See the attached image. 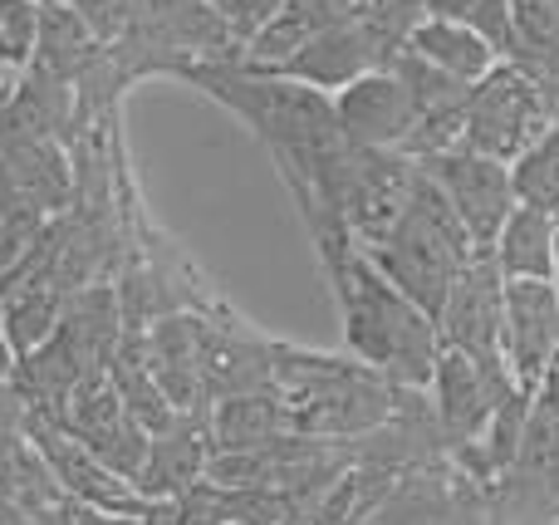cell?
<instances>
[{
    "label": "cell",
    "instance_id": "d6986e66",
    "mask_svg": "<svg viewBox=\"0 0 559 525\" xmlns=\"http://www.w3.org/2000/svg\"><path fill=\"white\" fill-rule=\"evenodd\" d=\"M423 5V15H447V20H466V10L476 5V0H417Z\"/></svg>",
    "mask_w": 559,
    "mask_h": 525
},
{
    "label": "cell",
    "instance_id": "7402d4cb",
    "mask_svg": "<svg viewBox=\"0 0 559 525\" xmlns=\"http://www.w3.org/2000/svg\"><path fill=\"white\" fill-rule=\"evenodd\" d=\"M555 285H559V231H555Z\"/></svg>",
    "mask_w": 559,
    "mask_h": 525
},
{
    "label": "cell",
    "instance_id": "6da1fadb",
    "mask_svg": "<svg viewBox=\"0 0 559 525\" xmlns=\"http://www.w3.org/2000/svg\"><path fill=\"white\" fill-rule=\"evenodd\" d=\"M334 290L338 320H344V344L358 363L378 369L397 389H427L432 363L442 354L437 324L423 305H413L354 241H338L319 251Z\"/></svg>",
    "mask_w": 559,
    "mask_h": 525
},
{
    "label": "cell",
    "instance_id": "ac0fdd59",
    "mask_svg": "<svg viewBox=\"0 0 559 525\" xmlns=\"http://www.w3.org/2000/svg\"><path fill=\"white\" fill-rule=\"evenodd\" d=\"M535 408L550 413V418H559V349H555V359L545 363L540 383H535Z\"/></svg>",
    "mask_w": 559,
    "mask_h": 525
},
{
    "label": "cell",
    "instance_id": "3957f363",
    "mask_svg": "<svg viewBox=\"0 0 559 525\" xmlns=\"http://www.w3.org/2000/svg\"><path fill=\"white\" fill-rule=\"evenodd\" d=\"M368 261L397 285L413 305H423L427 314H437L447 285L456 281L466 261L476 255L466 226L456 222L452 202L442 196V187L427 177V167H417L413 196H407L403 216L388 226V236L378 246H368Z\"/></svg>",
    "mask_w": 559,
    "mask_h": 525
},
{
    "label": "cell",
    "instance_id": "7c38bea8",
    "mask_svg": "<svg viewBox=\"0 0 559 525\" xmlns=\"http://www.w3.org/2000/svg\"><path fill=\"white\" fill-rule=\"evenodd\" d=\"M555 231L559 216L545 206L515 202L491 241V261L506 281H555Z\"/></svg>",
    "mask_w": 559,
    "mask_h": 525
},
{
    "label": "cell",
    "instance_id": "5bb4252c",
    "mask_svg": "<svg viewBox=\"0 0 559 525\" xmlns=\"http://www.w3.org/2000/svg\"><path fill=\"white\" fill-rule=\"evenodd\" d=\"M64 300H69L64 285H59L55 275H39V271H29L25 281L10 290L5 310H0V334H5V344H10V354H15V359L35 354L39 344L59 330Z\"/></svg>",
    "mask_w": 559,
    "mask_h": 525
},
{
    "label": "cell",
    "instance_id": "2e32d148",
    "mask_svg": "<svg viewBox=\"0 0 559 525\" xmlns=\"http://www.w3.org/2000/svg\"><path fill=\"white\" fill-rule=\"evenodd\" d=\"M39 0H0V74L20 79L39 45Z\"/></svg>",
    "mask_w": 559,
    "mask_h": 525
},
{
    "label": "cell",
    "instance_id": "7a4b0ae2",
    "mask_svg": "<svg viewBox=\"0 0 559 525\" xmlns=\"http://www.w3.org/2000/svg\"><path fill=\"white\" fill-rule=\"evenodd\" d=\"M271 389L285 403L289 432L319 442H358L373 438L397 403V383H388L378 369L314 349L271 344Z\"/></svg>",
    "mask_w": 559,
    "mask_h": 525
},
{
    "label": "cell",
    "instance_id": "5b68a950",
    "mask_svg": "<svg viewBox=\"0 0 559 525\" xmlns=\"http://www.w3.org/2000/svg\"><path fill=\"white\" fill-rule=\"evenodd\" d=\"M417 167H427V177L442 187V196L452 202L456 222L466 226L476 251H491L501 222L515 212V202H521L511 163L486 157V153H476V147L462 143V147H447V153L427 157V163H417Z\"/></svg>",
    "mask_w": 559,
    "mask_h": 525
},
{
    "label": "cell",
    "instance_id": "9c48e42d",
    "mask_svg": "<svg viewBox=\"0 0 559 525\" xmlns=\"http://www.w3.org/2000/svg\"><path fill=\"white\" fill-rule=\"evenodd\" d=\"M559 349V285L555 281H506L501 290V359L521 389L535 393L545 363Z\"/></svg>",
    "mask_w": 559,
    "mask_h": 525
},
{
    "label": "cell",
    "instance_id": "8fae6325",
    "mask_svg": "<svg viewBox=\"0 0 559 525\" xmlns=\"http://www.w3.org/2000/svg\"><path fill=\"white\" fill-rule=\"evenodd\" d=\"M206 438H212V457H216V452H261V448H275L280 438H289L285 403H280L275 389L222 393V398L212 403V418H206Z\"/></svg>",
    "mask_w": 559,
    "mask_h": 525
},
{
    "label": "cell",
    "instance_id": "44dd1931",
    "mask_svg": "<svg viewBox=\"0 0 559 525\" xmlns=\"http://www.w3.org/2000/svg\"><path fill=\"white\" fill-rule=\"evenodd\" d=\"M10 94H15V79H5V74H0V108L10 104Z\"/></svg>",
    "mask_w": 559,
    "mask_h": 525
},
{
    "label": "cell",
    "instance_id": "ffe728a7",
    "mask_svg": "<svg viewBox=\"0 0 559 525\" xmlns=\"http://www.w3.org/2000/svg\"><path fill=\"white\" fill-rule=\"evenodd\" d=\"M84 525H153V521H138L133 511H98V516H88Z\"/></svg>",
    "mask_w": 559,
    "mask_h": 525
},
{
    "label": "cell",
    "instance_id": "8992f818",
    "mask_svg": "<svg viewBox=\"0 0 559 525\" xmlns=\"http://www.w3.org/2000/svg\"><path fill=\"white\" fill-rule=\"evenodd\" d=\"M501 290H506V275L496 271L491 251H476L472 261L456 271V281L447 285L442 305H437L432 324H437V339L442 349H456L466 359H476L481 369H501Z\"/></svg>",
    "mask_w": 559,
    "mask_h": 525
},
{
    "label": "cell",
    "instance_id": "ba28073f",
    "mask_svg": "<svg viewBox=\"0 0 559 525\" xmlns=\"http://www.w3.org/2000/svg\"><path fill=\"white\" fill-rule=\"evenodd\" d=\"M334 123L344 133V143L354 147H403L407 133L417 123L413 88L403 84L393 64H378L368 74L348 79L344 88H334Z\"/></svg>",
    "mask_w": 559,
    "mask_h": 525
},
{
    "label": "cell",
    "instance_id": "9a60e30c",
    "mask_svg": "<svg viewBox=\"0 0 559 525\" xmlns=\"http://www.w3.org/2000/svg\"><path fill=\"white\" fill-rule=\"evenodd\" d=\"M98 49H104V45H98V35L84 25V20H79L74 5H45V10H39V45H35L29 69L74 88L79 74L94 64Z\"/></svg>",
    "mask_w": 559,
    "mask_h": 525
},
{
    "label": "cell",
    "instance_id": "52a82bcc",
    "mask_svg": "<svg viewBox=\"0 0 559 525\" xmlns=\"http://www.w3.org/2000/svg\"><path fill=\"white\" fill-rule=\"evenodd\" d=\"M511 389L521 383L501 369H481L476 359L456 349H442L432 363V379H427V393H432V413H437V428H442V442L452 448L472 452L481 442L486 422H491L496 403L506 398Z\"/></svg>",
    "mask_w": 559,
    "mask_h": 525
},
{
    "label": "cell",
    "instance_id": "4fadbf2b",
    "mask_svg": "<svg viewBox=\"0 0 559 525\" xmlns=\"http://www.w3.org/2000/svg\"><path fill=\"white\" fill-rule=\"evenodd\" d=\"M407 49L423 55L432 69L452 74L456 84H476V79H486L501 64L491 39H481L466 20H447V15H417V25L407 29Z\"/></svg>",
    "mask_w": 559,
    "mask_h": 525
},
{
    "label": "cell",
    "instance_id": "277c9868",
    "mask_svg": "<svg viewBox=\"0 0 559 525\" xmlns=\"http://www.w3.org/2000/svg\"><path fill=\"white\" fill-rule=\"evenodd\" d=\"M559 104V88L545 84L535 69L501 59L486 79L466 88V118H462V143L501 163H521L535 143L545 138Z\"/></svg>",
    "mask_w": 559,
    "mask_h": 525
},
{
    "label": "cell",
    "instance_id": "30bf717a",
    "mask_svg": "<svg viewBox=\"0 0 559 525\" xmlns=\"http://www.w3.org/2000/svg\"><path fill=\"white\" fill-rule=\"evenodd\" d=\"M212 462V438H206L202 413H177L167 428L147 432V457L138 467L133 487L143 501H177L206 477Z\"/></svg>",
    "mask_w": 559,
    "mask_h": 525
},
{
    "label": "cell",
    "instance_id": "e0dca14e",
    "mask_svg": "<svg viewBox=\"0 0 559 525\" xmlns=\"http://www.w3.org/2000/svg\"><path fill=\"white\" fill-rule=\"evenodd\" d=\"M216 5V15L226 20V29H231V39H236V49L246 45V39L255 35V29L265 25V20L275 15L285 0H212Z\"/></svg>",
    "mask_w": 559,
    "mask_h": 525
}]
</instances>
